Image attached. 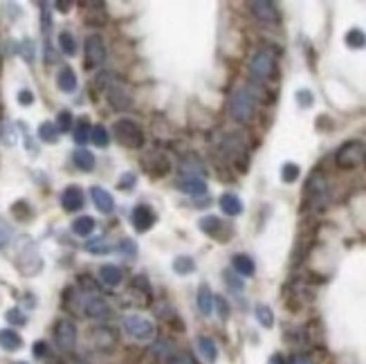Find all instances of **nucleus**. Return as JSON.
<instances>
[{
  "instance_id": "52",
  "label": "nucleus",
  "mask_w": 366,
  "mask_h": 364,
  "mask_svg": "<svg viewBox=\"0 0 366 364\" xmlns=\"http://www.w3.org/2000/svg\"><path fill=\"white\" fill-rule=\"evenodd\" d=\"M268 364H288V360H285L281 353H274V356L268 360Z\"/></svg>"
},
{
  "instance_id": "32",
  "label": "nucleus",
  "mask_w": 366,
  "mask_h": 364,
  "mask_svg": "<svg viewBox=\"0 0 366 364\" xmlns=\"http://www.w3.org/2000/svg\"><path fill=\"white\" fill-rule=\"evenodd\" d=\"M299 174H301V167L294 164V162H285L281 167V180L285 182V185H292V182L299 180Z\"/></svg>"
},
{
  "instance_id": "2",
  "label": "nucleus",
  "mask_w": 366,
  "mask_h": 364,
  "mask_svg": "<svg viewBox=\"0 0 366 364\" xmlns=\"http://www.w3.org/2000/svg\"><path fill=\"white\" fill-rule=\"evenodd\" d=\"M328 178L324 171H319V169H315V171L308 176L306 185H303V209H322L326 200H328Z\"/></svg>"
},
{
  "instance_id": "38",
  "label": "nucleus",
  "mask_w": 366,
  "mask_h": 364,
  "mask_svg": "<svg viewBox=\"0 0 366 364\" xmlns=\"http://www.w3.org/2000/svg\"><path fill=\"white\" fill-rule=\"evenodd\" d=\"M180 171L182 174H187V176H191V174H202V164L196 160V157H185V160H182V164H180Z\"/></svg>"
},
{
  "instance_id": "47",
  "label": "nucleus",
  "mask_w": 366,
  "mask_h": 364,
  "mask_svg": "<svg viewBox=\"0 0 366 364\" xmlns=\"http://www.w3.org/2000/svg\"><path fill=\"white\" fill-rule=\"evenodd\" d=\"M18 104L20 106H32L34 104V95H32V90H20V93H18Z\"/></svg>"
},
{
  "instance_id": "10",
  "label": "nucleus",
  "mask_w": 366,
  "mask_h": 364,
  "mask_svg": "<svg viewBox=\"0 0 366 364\" xmlns=\"http://www.w3.org/2000/svg\"><path fill=\"white\" fill-rule=\"evenodd\" d=\"M81 313L86 317H90V320H108V317L112 315L106 299L97 297V294H88V297L81 299Z\"/></svg>"
},
{
  "instance_id": "36",
  "label": "nucleus",
  "mask_w": 366,
  "mask_h": 364,
  "mask_svg": "<svg viewBox=\"0 0 366 364\" xmlns=\"http://www.w3.org/2000/svg\"><path fill=\"white\" fill-rule=\"evenodd\" d=\"M174 270L178 272V275H191V272L196 270V264H193L191 256H178L174 261Z\"/></svg>"
},
{
  "instance_id": "50",
  "label": "nucleus",
  "mask_w": 366,
  "mask_h": 364,
  "mask_svg": "<svg viewBox=\"0 0 366 364\" xmlns=\"http://www.w3.org/2000/svg\"><path fill=\"white\" fill-rule=\"evenodd\" d=\"M292 364H315V362H313V358H308L306 353H296L292 358Z\"/></svg>"
},
{
  "instance_id": "34",
  "label": "nucleus",
  "mask_w": 366,
  "mask_h": 364,
  "mask_svg": "<svg viewBox=\"0 0 366 364\" xmlns=\"http://www.w3.org/2000/svg\"><path fill=\"white\" fill-rule=\"evenodd\" d=\"M223 279H225L227 288H230V290H234V292H243V290H245L243 277H238L234 270H225V272H223Z\"/></svg>"
},
{
  "instance_id": "11",
  "label": "nucleus",
  "mask_w": 366,
  "mask_h": 364,
  "mask_svg": "<svg viewBox=\"0 0 366 364\" xmlns=\"http://www.w3.org/2000/svg\"><path fill=\"white\" fill-rule=\"evenodd\" d=\"M198 227H200L202 234H207L211 238H221V241L232 236V230H227L230 225H225L218 216H202V219L198 221Z\"/></svg>"
},
{
  "instance_id": "43",
  "label": "nucleus",
  "mask_w": 366,
  "mask_h": 364,
  "mask_svg": "<svg viewBox=\"0 0 366 364\" xmlns=\"http://www.w3.org/2000/svg\"><path fill=\"white\" fill-rule=\"evenodd\" d=\"M117 249H119V252H122L124 256H129V259H133V256L137 254V245L131 241V238H124V241L119 243Z\"/></svg>"
},
{
  "instance_id": "28",
  "label": "nucleus",
  "mask_w": 366,
  "mask_h": 364,
  "mask_svg": "<svg viewBox=\"0 0 366 364\" xmlns=\"http://www.w3.org/2000/svg\"><path fill=\"white\" fill-rule=\"evenodd\" d=\"M344 41H346V45H348L351 50H362V48H366V34H364V30H360V27L348 30L346 37H344Z\"/></svg>"
},
{
  "instance_id": "48",
  "label": "nucleus",
  "mask_w": 366,
  "mask_h": 364,
  "mask_svg": "<svg viewBox=\"0 0 366 364\" xmlns=\"http://www.w3.org/2000/svg\"><path fill=\"white\" fill-rule=\"evenodd\" d=\"M41 18H43V32L48 34L50 32V27H52V18H50V9H48V5H41Z\"/></svg>"
},
{
  "instance_id": "41",
  "label": "nucleus",
  "mask_w": 366,
  "mask_h": 364,
  "mask_svg": "<svg viewBox=\"0 0 366 364\" xmlns=\"http://www.w3.org/2000/svg\"><path fill=\"white\" fill-rule=\"evenodd\" d=\"M56 119H59V122H56V129H59V133L72 129V112H70V110H61L59 117H56Z\"/></svg>"
},
{
  "instance_id": "30",
  "label": "nucleus",
  "mask_w": 366,
  "mask_h": 364,
  "mask_svg": "<svg viewBox=\"0 0 366 364\" xmlns=\"http://www.w3.org/2000/svg\"><path fill=\"white\" fill-rule=\"evenodd\" d=\"M254 315H256V320L263 328H272L274 326V313L268 304H259L256 308H254Z\"/></svg>"
},
{
  "instance_id": "5",
  "label": "nucleus",
  "mask_w": 366,
  "mask_h": 364,
  "mask_svg": "<svg viewBox=\"0 0 366 364\" xmlns=\"http://www.w3.org/2000/svg\"><path fill=\"white\" fill-rule=\"evenodd\" d=\"M364 160H366V146L362 140H348L335 151V164L337 169H344V171L358 169Z\"/></svg>"
},
{
  "instance_id": "35",
  "label": "nucleus",
  "mask_w": 366,
  "mask_h": 364,
  "mask_svg": "<svg viewBox=\"0 0 366 364\" xmlns=\"http://www.w3.org/2000/svg\"><path fill=\"white\" fill-rule=\"evenodd\" d=\"M110 249H112V247L108 245V241H106L104 236L93 238V241L86 243V252H90V254H108Z\"/></svg>"
},
{
  "instance_id": "14",
  "label": "nucleus",
  "mask_w": 366,
  "mask_h": 364,
  "mask_svg": "<svg viewBox=\"0 0 366 364\" xmlns=\"http://www.w3.org/2000/svg\"><path fill=\"white\" fill-rule=\"evenodd\" d=\"M84 189L81 187H77V185H70V187H65L63 193H61V207L65 212H79L84 207Z\"/></svg>"
},
{
  "instance_id": "24",
  "label": "nucleus",
  "mask_w": 366,
  "mask_h": 364,
  "mask_svg": "<svg viewBox=\"0 0 366 364\" xmlns=\"http://www.w3.org/2000/svg\"><path fill=\"white\" fill-rule=\"evenodd\" d=\"M198 351H200L202 358L207 360L209 364H214L216 360H218V346H216V342L211 337H207V335L198 337Z\"/></svg>"
},
{
  "instance_id": "18",
  "label": "nucleus",
  "mask_w": 366,
  "mask_h": 364,
  "mask_svg": "<svg viewBox=\"0 0 366 364\" xmlns=\"http://www.w3.org/2000/svg\"><path fill=\"white\" fill-rule=\"evenodd\" d=\"M99 279H101V283H104V286L117 288V286H122V281H124V272L117 266L106 264V266L99 268Z\"/></svg>"
},
{
  "instance_id": "39",
  "label": "nucleus",
  "mask_w": 366,
  "mask_h": 364,
  "mask_svg": "<svg viewBox=\"0 0 366 364\" xmlns=\"http://www.w3.org/2000/svg\"><path fill=\"white\" fill-rule=\"evenodd\" d=\"M294 99H296V104H299L301 108H311L313 106V101H315V95H313V90H296L294 93Z\"/></svg>"
},
{
  "instance_id": "53",
  "label": "nucleus",
  "mask_w": 366,
  "mask_h": 364,
  "mask_svg": "<svg viewBox=\"0 0 366 364\" xmlns=\"http://www.w3.org/2000/svg\"><path fill=\"white\" fill-rule=\"evenodd\" d=\"M56 9H61L63 14H67V9H70V3H56Z\"/></svg>"
},
{
  "instance_id": "3",
  "label": "nucleus",
  "mask_w": 366,
  "mask_h": 364,
  "mask_svg": "<svg viewBox=\"0 0 366 364\" xmlns=\"http://www.w3.org/2000/svg\"><path fill=\"white\" fill-rule=\"evenodd\" d=\"M277 54L274 50H256L254 54H251V59L247 63V70L249 74L259 79V82H272V79L279 77V63H277Z\"/></svg>"
},
{
  "instance_id": "21",
  "label": "nucleus",
  "mask_w": 366,
  "mask_h": 364,
  "mask_svg": "<svg viewBox=\"0 0 366 364\" xmlns=\"http://www.w3.org/2000/svg\"><path fill=\"white\" fill-rule=\"evenodd\" d=\"M93 342L101 349V351H106V349H112L117 342V337H115V331L108 326H101V328H95L93 331Z\"/></svg>"
},
{
  "instance_id": "1",
  "label": "nucleus",
  "mask_w": 366,
  "mask_h": 364,
  "mask_svg": "<svg viewBox=\"0 0 366 364\" xmlns=\"http://www.w3.org/2000/svg\"><path fill=\"white\" fill-rule=\"evenodd\" d=\"M259 112V97L251 88H238L230 97V115L238 124H251Z\"/></svg>"
},
{
  "instance_id": "7",
  "label": "nucleus",
  "mask_w": 366,
  "mask_h": 364,
  "mask_svg": "<svg viewBox=\"0 0 366 364\" xmlns=\"http://www.w3.org/2000/svg\"><path fill=\"white\" fill-rule=\"evenodd\" d=\"M52 335H54V344L59 346L61 351H65V353H70V351L77 346V326H74V322H70V320H59L54 324V331H52Z\"/></svg>"
},
{
  "instance_id": "33",
  "label": "nucleus",
  "mask_w": 366,
  "mask_h": 364,
  "mask_svg": "<svg viewBox=\"0 0 366 364\" xmlns=\"http://www.w3.org/2000/svg\"><path fill=\"white\" fill-rule=\"evenodd\" d=\"M59 48H61L63 54L74 56V54H77V39L72 37L70 32H61V34H59Z\"/></svg>"
},
{
  "instance_id": "37",
  "label": "nucleus",
  "mask_w": 366,
  "mask_h": 364,
  "mask_svg": "<svg viewBox=\"0 0 366 364\" xmlns=\"http://www.w3.org/2000/svg\"><path fill=\"white\" fill-rule=\"evenodd\" d=\"M90 142H93L95 146H99V149H106L110 138H108V131L104 126H93V135H90Z\"/></svg>"
},
{
  "instance_id": "27",
  "label": "nucleus",
  "mask_w": 366,
  "mask_h": 364,
  "mask_svg": "<svg viewBox=\"0 0 366 364\" xmlns=\"http://www.w3.org/2000/svg\"><path fill=\"white\" fill-rule=\"evenodd\" d=\"M90 135H93V126H90L88 117H79L77 129H74V142L79 146H84L86 142H90Z\"/></svg>"
},
{
  "instance_id": "23",
  "label": "nucleus",
  "mask_w": 366,
  "mask_h": 364,
  "mask_svg": "<svg viewBox=\"0 0 366 364\" xmlns=\"http://www.w3.org/2000/svg\"><path fill=\"white\" fill-rule=\"evenodd\" d=\"M20 346H22V337L16 331H11V328H3V331H0V349L14 353Z\"/></svg>"
},
{
  "instance_id": "22",
  "label": "nucleus",
  "mask_w": 366,
  "mask_h": 364,
  "mask_svg": "<svg viewBox=\"0 0 366 364\" xmlns=\"http://www.w3.org/2000/svg\"><path fill=\"white\" fill-rule=\"evenodd\" d=\"M196 297H198V311L204 317H209L211 311H214V292H211V288L207 286V283H200Z\"/></svg>"
},
{
  "instance_id": "15",
  "label": "nucleus",
  "mask_w": 366,
  "mask_h": 364,
  "mask_svg": "<svg viewBox=\"0 0 366 364\" xmlns=\"http://www.w3.org/2000/svg\"><path fill=\"white\" fill-rule=\"evenodd\" d=\"M178 189L191 198H202L204 193H207V182L200 176H185L182 180H178Z\"/></svg>"
},
{
  "instance_id": "16",
  "label": "nucleus",
  "mask_w": 366,
  "mask_h": 364,
  "mask_svg": "<svg viewBox=\"0 0 366 364\" xmlns=\"http://www.w3.org/2000/svg\"><path fill=\"white\" fill-rule=\"evenodd\" d=\"M77 86H79V82H77V72L72 70L70 65H63L61 70L56 72V88H59L61 93L70 95V93H74V90H77Z\"/></svg>"
},
{
  "instance_id": "20",
  "label": "nucleus",
  "mask_w": 366,
  "mask_h": 364,
  "mask_svg": "<svg viewBox=\"0 0 366 364\" xmlns=\"http://www.w3.org/2000/svg\"><path fill=\"white\" fill-rule=\"evenodd\" d=\"M221 209L227 214V216H241L243 214V200L236 196V193L232 191H227L221 196Z\"/></svg>"
},
{
  "instance_id": "49",
  "label": "nucleus",
  "mask_w": 366,
  "mask_h": 364,
  "mask_svg": "<svg viewBox=\"0 0 366 364\" xmlns=\"http://www.w3.org/2000/svg\"><path fill=\"white\" fill-rule=\"evenodd\" d=\"M45 353H48V344H45V342H37V344H34V356H37V358H45Z\"/></svg>"
},
{
  "instance_id": "8",
  "label": "nucleus",
  "mask_w": 366,
  "mask_h": 364,
  "mask_svg": "<svg viewBox=\"0 0 366 364\" xmlns=\"http://www.w3.org/2000/svg\"><path fill=\"white\" fill-rule=\"evenodd\" d=\"M249 14L254 16L263 25H279L281 22V11L279 7L270 3V0H256V3H247Z\"/></svg>"
},
{
  "instance_id": "6",
  "label": "nucleus",
  "mask_w": 366,
  "mask_h": 364,
  "mask_svg": "<svg viewBox=\"0 0 366 364\" xmlns=\"http://www.w3.org/2000/svg\"><path fill=\"white\" fill-rule=\"evenodd\" d=\"M84 56H86V67H99L106 61V43L99 34H90L84 43Z\"/></svg>"
},
{
  "instance_id": "44",
  "label": "nucleus",
  "mask_w": 366,
  "mask_h": 364,
  "mask_svg": "<svg viewBox=\"0 0 366 364\" xmlns=\"http://www.w3.org/2000/svg\"><path fill=\"white\" fill-rule=\"evenodd\" d=\"M9 241H11V227L3 216H0V245H7Z\"/></svg>"
},
{
  "instance_id": "26",
  "label": "nucleus",
  "mask_w": 366,
  "mask_h": 364,
  "mask_svg": "<svg viewBox=\"0 0 366 364\" xmlns=\"http://www.w3.org/2000/svg\"><path fill=\"white\" fill-rule=\"evenodd\" d=\"M95 219L93 216H79V219L72 223V232L77 234V236H90L93 234V230H95Z\"/></svg>"
},
{
  "instance_id": "25",
  "label": "nucleus",
  "mask_w": 366,
  "mask_h": 364,
  "mask_svg": "<svg viewBox=\"0 0 366 364\" xmlns=\"http://www.w3.org/2000/svg\"><path fill=\"white\" fill-rule=\"evenodd\" d=\"M72 162L77 169H81V171H93L95 169V155L86 151V149H77L72 153Z\"/></svg>"
},
{
  "instance_id": "31",
  "label": "nucleus",
  "mask_w": 366,
  "mask_h": 364,
  "mask_svg": "<svg viewBox=\"0 0 366 364\" xmlns=\"http://www.w3.org/2000/svg\"><path fill=\"white\" fill-rule=\"evenodd\" d=\"M39 138L41 142H48V144H54L59 140V129H56V124L52 122H43L39 126Z\"/></svg>"
},
{
  "instance_id": "42",
  "label": "nucleus",
  "mask_w": 366,
  "mask_h": 364,
  "mask_svg": "<svg viewBox=\"0 0 366 364\" xmlns=\"http://www.w3.org/2000/svg\"><path fill=\"white\" fill-rule=\"evenodd\" d=\"M135 185H137V176L131 174V171H129V174H124V176L117 180V189H119V191H131Z\"/></svg>"
},
{
  "instance_id": "4",
  "label": "nucleus",
  "mask_w": 366,
  "mask_h": 364,
  "mask_svg": "<svg viewBox=\"0 0 366 364\" xmlns=\"http://www.w3.org/2000/svg\"><path fill=\"white\" fill-rule=\"evenodd\" d=\"M112 138L126 149H142L144 146V131L133 119H117L112 124Z\"/></svg>"
},
{
  "instance_id": "46",
  "label": "nucleus",
  "mask_w": 366,
  "mask_h": 364,
  "mask_svg": "<svg viewBox=\"0 0 366 364\" xmlns=\"http://www.w3.org/2000/svg\"><path fill=\"white\" fill-rule=\"evenodd\" d=\"M169 364H198L196 358L189 356V353H178V356H171Z\"/></svg>"
},
{
  "instance_id": "13",
  "label": "nucleus",
  "mask_w": 366,
  "mask_h": 364,
  "mask_svg": "<svg viewBox=\"0 0 366 364\" xmlns=\"http://www.w3.org/2000/svg\"><path fill=\"white\" fill-rule=\"evenodd\" d=\"M131 221H133V227L140 234L148 232L153 227L155 223V212L148 207V204H137V207L133 209V216H131Z\"/></svg>"
},
{
  "instance_id": "9",
  "label": "nucleus",
  "mask_w": 366,
  "mask_h": 364,
  "mask_svg": "<svg viewBox=\"0 0 366 364\" xmlns=\"http://www.w3.org/2000/svg\"><path fill=\"white\" fill-rule=\"evenodd\" d=\"M124 331L133 339H151L155 335L153 322H148L142 315H126L124 317Z\"/></svg>"
},
{
  "instance_id": "12",
  "label": "nucleus",
  "mask_w": 366,
  "mask_h": 364,
  "mask_svg": "<svg viewBox=\"0 0 366 364\" xmlns=\"http://www.w3.org/2000/svg\"><path fill=\"white\" fill-rule=\"evenodd\" d=\"M142 164L153 178H162L171 171V162H169V157L164 153H148L142 160Z\"/></svg>"
},
{
  "instance_id": "54",
  "label": "nucleus",
  "mask_w": 366,
  "mask_h": 364,
  "mask_svg": "<svg viewBox=\"0 0 366 364\" xmlns=\"http://www.w3.org/2000/svg\"><path fill=\"white\" fill-rule=\"evenodd\" d=\"M14 364H27V362H14Z\"/></svg>"
},
{
  "instance_id": "45",
  "label": "nucleus",
  "mask_w": 366,
  "mask_h": 364,
  "mask_svg": "<svg viewBox=\"0 0 366 364\" xmlns=\"http://www.w3.org/2000/svg\"><path fill=\"white\" fill-rule=\"evenodd\" d=\"M214 304H216V308H218L221 320H227V315H230V306H227V299L225 297H214Z\"/></svg>"
},
{
  "instance_id": "51",
  "label": "nucleus",
  "mask_w": 366,
  "mask_h": 364,
  "mask_svg": "<svg viewBox=\"0 0 366 364\" xmlns=\"http://www.w3.org/2000/svg\"><path fill=\"white\" fill-rule=\"evenodd\" d=\"M22 45H25V56H27V61H32V59H34V43H32V41H25Z\"/></svg>"
},
{
  "instance_id": "19",
  "label": "nucleus",
  "mask_w": 366,
  "mask_h": 364,
  "mask_svg": "<svg viewBox=\"0 0 366 364\" xmlns=\"http://www.w3.org/2000/svg\"><path fill=\"white\" fill-rule=\"evenodd\" d=\"M90 193H93L95 207L101 214H110L112 209H115V200H112V196H110V193L104 187H93V189H90Z\"/></svg>"
},
{
  "instance_id": "17",
  "label": "nucleus",
  "mask_w": 366,
  "mask_h": 364,
  "mask_svg": "<svg viewBox=\"0 0 366 364\" xmlns=\"http://www.w3.org/2000/svg\"><path fill=\"white\" fill-rule=\"evenodd\" d=\"M232 270L236 272L238 277H254L256 272V264L249 254H234L232 256Z\"/></svg>"
},
{
  "instance_id": "40",
  "label": "nucleus",
  "mask_w": 366,
  "mask_h": 364,
  "mask_svg": "<svg viewBox=\"0 0 366 364\" xmlns=\"http://www.w3.org/2000/svg\"><path fill=\"white\" fill-rule=\"evenodd\" d=\"M5 317H7V322L14 324V326H25L27 324V317H25V313H22L20 308H9Z\"/></svg>"
},
{
  "instance_id": "29",
  "label": "nucleus",
  "mask_w": 366,
  "mask_h": 364,
  "mask_svg": "<svg viewBox=\"0 0 366 364\" xmlns=\"http://www.w3.org/2000/svg\"><path fill=\"white\" fill-rule=\"evenodd\" d=\"M108 97H110V104H112V108H119V110L131 108V95H126L124 90H119V84L110 90Z\"/></svg>"
}]
</instances>
